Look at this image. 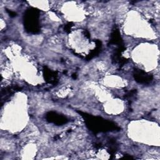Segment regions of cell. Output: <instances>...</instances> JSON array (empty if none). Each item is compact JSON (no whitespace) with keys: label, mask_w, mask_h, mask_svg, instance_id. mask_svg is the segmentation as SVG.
Returning <instances> with one entry per match:
<instances>
[{"label":"cell","mask_w":160,"mask_h":160,"mask_svg":"<svg viewBox=\"0 0 160 160\" xmlns=\"http://www.w3.org/2000/svg\"><path fill=\"white\" fill-rule=\"evenodd\" d=\"M79 112L84 118L88 128L94 132H106L119 129L114 123L111 121L105 120L100 117L92 116L84 112Z\"/></svg>","instance_id":"cell-1"},{"label":"cell","mask_w":160,"mask_h":160,"mask_svg":"<svg viewBox=\"0 0 160 160\" xmlns=\"http://www.w3.org/2000/svg\"><path fill=\"white\" fill-rule=\"evenodd\" d=\"M24 28L28 32L36 34L40 30L39 25V11L36 8L28 9L24 16Z\"/></svg>","instance_id":"cell-2"},{"label":"cell","mask_w":160,"mask_h":160,"mask_svg":"<svg viewBox=\"0 0 160 160\" xmlns=\"http://www.w3.org/2000/svg\"><path fill=\"white\" fill-rule=\"evenodd\" d=\"M133 76L135 81L141 84H148L151 82L153 79L152 75L148 74L141 69H138L134 70Z\"/></svg>","instance_id":"cell-3"},{"label":"cell","mask_w":160,"mask_h":160,"mask_svg":"<svg viewBox=\"0 0 160 160\" xmlns=\"http://www.w3.org/2000/svg\"><path fill=\"white\" fill-rule=\"evenodd\" d=\"M46 119L49 122H52L57 125H62L68 122V119L61 114H58L56 112L51 111L46 114Z\"/></svg>","instance_id":"cell-4"},{"label":"cell","mask_w":160,"mask_h":160,"mask_svg":"<svg viewBox=\"0 0 160 160\" xmlns=\"http://www.w3.org/2000/svg\"><path fill=\"white\" fill-rule=\"evenodd\" d=\"M44 76L48 82L51 84H55L57 81V75L54 71H52L46 66L43 68Z\"/></svg>","instance_id":"cell-5"},{"label":"cell","mask_w":160,"mask_h":160,"mask_svg":"<svg viewBox=\"0 0 160 160\" xmlns=\"http://www.w3.org/2000/svg\"><path fill=\"white\" fill-rule=\"evenodd\" d=\"M109 42L110 44H117L118 46L123 44L121 37L120 36L119 31L118 28H115V29H113L111 35V39H110Z\"/></svg>","instance_id":"cell-6"},{"label":"cell","mask_w":160,"mask_h":160,"mask_svg":"<svg viewBox=\"0 0 160 160\" xmlns=\"http://www.w3.org/2000/svg\"><path fill=\"white\" fill-rule=\"evenodd\" d=\"M96 48L92 50L91 51V52L86 57V59L88 60H89L92 58H93L94 57H95L96 55H98L99 52L101 51V47H102V43L101 42L99 41V40H96Z\"/></svg>","instance_id":"cell-7"},{"label":"cell","mask_w":160,"mask_h":160,"mask_svg":"<svg viewBox=\"0 0 160 160\" xmlns=\"http://www.w3.org/2000/svg\"><path fill=\"white\" fill-rule=\"evenodd\" d=\"M136 89H133V90H131L129 92H128L126 96H125V98H127V99H131L132 97L134 96V95L136 94Z\"/></svg>","instance_id":"cell-8"},{"label":"cell","mask_w":160,"mask_h":160,"mask_svg":"<svg viewBox=\"0 0 160 160\" xmlns=\"http://www.w3.org/2000/svg\"><path fill=\"white\" fill-rule=\"evenodd\" d=\"M72 26V22H68L67 24L65 25L64 26V31L67 32H69V30L71 29V27Z\"/></svg>","instance_id":"cell-9"},{"label":"cell","mask_w":160,"mask_h":160,"mask_svg":"<svg viewBox=\"0 0 160 160\" xmlns=\"http://www.w3.org/2000/svg\"><path fill=\"white\" fill-rule=\"evenodd\" d=\"M6 11L8 12V14H9L11 17H15V16H16V13L14 12H13V11H11L9 10V9H6Z\"/></svg>","instance_id":"cell-10"},{"label":"cell","mask_w":160,"mask_h":160,"mask_svg":"<svg viewBox=\"0 0 160 160\" xmlns=\"http://www.w3.org/2000/svg\"><path fill=\"white\" fill-rule=\"evenodd\" d=\"M84 33H85V36L88 38H90V34L89 33V32L88 31H84Z\"/></svg>","instance_id":"cell-11"},{"label":"cell","mask_w":160,"mask_h":160,"mask_svg":"<svg viewBox=\"0 0 160 160\" xmlns=\"http://www.w3.org/2000/svg\"><path fill=\"white\" fill-rule=\"evenodd\" d=\"M72 78L74 79H76V77H77V76H76V74H75V73H74L72 75Z\"/></svg>","instance_id":"cell-12"}]
</instances>
